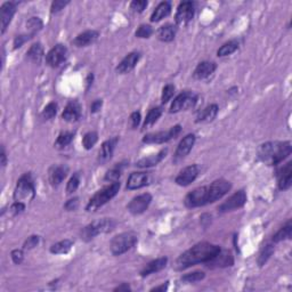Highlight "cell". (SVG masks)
I'll return each instance as SVG.
<instances>
[{
  "mask_svg": "<svg viewBox=\"0 0 292 292\" xmlns=\"http://www.w3.org/2000/svg\"><path fill=\"white\" fill-rule=\"evenodd\" d=\"M70 4L69 0H55V2L52 3V6H51V13L52 14H57L60 13L62 10H64L65 7H67Z\"/></svg>",
  "mask_w": 292,
  "mask_h": 292,
  "instance_id": "cell-49",
  "label": "cell"
},
{
  "mask_svg": "<svg viewBox=\"0 0 292 292\" xmlns=\"http://www.w3.org/2000/svg\"><path fill=\"white\" fill-rule=\"evenodd\" d=\"M273 253H274V246L272 244H266L264 248L261 249V251L258 256V265L260 267L264 266L266 262L268 261V259Z\"/></svg>",
  "mask_w": 292,
  "mask_h": 292,
  "instance_id": "cell-42",
  "label": "cell"
},
{
  "mask_svg": "<svg viewBox=\"0 0 292 292\" xmlns=\"http://www.w3.org/2000/svg\"><path fill=\"white\" fill-rule=\"evenodd\" d=\"M0 164H2L3 168H5L7 164V154L4 146H2V152H0Z\"/></svg>",
  "mask_w": 292,
  "mask_h": 292,
  "instance_id": "cell-56",
  "label": "cell"
},
{
  "mask_svg": "<svg viewBox=\"0 0 292 292\" xmlns=\"http://www.w3.org/2000/svg\"><path fill=\"white\" fill-rule=\"evenodd\" d=\"M291 235H292V224H291V220L289 219L276 233L274 234L272 237V241L274 242V243H278V242H281V241L290 240Z\"/></svg>",
  "mask_w": 292,
  "mask_h": 292,
  "instance_id": "cell-33",
  "label": "cell"
},
{
  "mask_svg": "<svg viewBox=\"0 0 292 292\" xmlns=\"http://www.w3.org/2000/svg\"><path fill=\"white\" fill-rule=\"evenodd\" d=\"M232 190L231 182L226 179H216L208 185V201L209 204L215 203L216 201L223 199L227 193Z\"/></svg>",
  "mask_w": 292,
  "mask_h": 292,
  "instance_id": "cell-9",
  "label": "cell"
},
{
  "mask_svg": "<svg viewBox=\"0 0 292 292\" xmlns=\"http://www.w3.org/2000/svg\"><path fill=\"white\" fill-rule=\"evenodd\" d=\"M171 13V4L170 2H162L160 3L158 6L155 7L153 13L151 15V22L156 23L163 20L164 18H168Z\"/></svg>",
  "mask_w": 292,
  "mask_h": 292,
  "instance_id": "cell-31",
  "label": "cell"
},
{
  "mask_svg": "<svg viewBox=\"0 0 292 292\" xmlns=\"http://www.w3.org/2000/svg\"><path fill=\"white\" fill-rule=\"evenodd\" d=\"M120 187H121V183H120V180H118V182L111 183L110 185H108V186L103 187L102 190L97 191L95 194L93 195V197H90L87 205H86V210H87L88 212L95 211L98 208L103 207V205L108 203L110 200H112L113 197L118 194Z\"/></svg>",
  "mask_w": 292,
  "mask_h": 292,
  "instance_id": "cell-4",
  "label": "cell"
},
{
  "mask_svg": "<svg viewBox=\"0 0 292 292\" xmlns=\"http://www.w3.org/2000/svg\"><path fill=\"white\" fill-rule=\"evenodd\" d=\"M168 264V258L167 257H160L156 258L154 260L150 261L144 268L141 270V276L146 277L151 274L158 273L160 270H162L163 268H166V266Z\"/></svg>",
  "mask_w": 292,
  "mask_h": 292,
  "instance_id": "cell-28",
  "label": "cell"
},
{
  "mask_svg": "<svg viewBox=\"0 0 292 292\" xmlns=\"http://www.w3.org/2000/svg\"><path fill=\"white\" fill-rule=\"evenodd\" d=\"M16 6L18 4L13 2L4 3L0 8V21H2V34L4 35L7 30L8 26H10L12 20H13L14 15L16 13Z\"/></svg>",
  "mask_w": 292,
  "mask_h": 292,
  "instance_id": "cell-22",
  "label": "cell"
},
{
  "mask_svg": "<svg viewBox=\"0 0 292 292\" xmlns=\"http://www.w3.org/2000/svg\"><path fill=\"white\" fill-rule=\"evenodd\" d=\"M81 118V106L78 101L69 102L62 113V119L64 121L73 123L77 122Z\"/></svg>",
  "mask_w": 292,
  "mask_h": 292,
  "instance_id": "cell-26",
  "label": "cell"
},
{
  "mask_svg": "<svg viewBox=\"0 0 292 292\" xmlns=\"http://www.w3.org/2000/svg\"><path fill=\"white\" fill-rule=\"evenodd\" d=\"M221 248L217 244L209 243V242H200V243L186 250L176 259L175 269L184 270L190 268L197 264H205L219 252Z\"/></svg>",
  "mask_w": 292,
  "mask_h": 292,
  "instance_id": "cell-1",
  "label": "cell"
},
{
  "mask_svg": "<svg viewBox=\"0 0 292 292\" xmlns=\"http://www.w3.org/2000/svg\"><path fill=\"white\" fill-rule=\"evenodd\" d=\"M185 207L188 209L203 207V205L209 204L208 201V185L207 186L196 187L191 191L184 199Z\"/></svg>",
  "mask_w": 292,
  "mask_h": 292,
  "instance_id": "cell-10",
  "label": "cell"
},
{
  "mask_svg": "<svg viewBox=\"0 0 292 292\" xmlns=\"http://www.w3.org/2000/svg\"><path fill=\"white\" fill-rule=\"evenodd\" d=\"M205 266L208 268H225V267H231L234 265V257L231 251L228 250H220L211 260L205 262Z\"/></svg>",
  "mask_w": 292,
  "mask_h": 292,
  "instance_id": "cell-15",
  "label": "cell"
},
{
  "mask_svg": "<svg viewBox=\"0 0 292 292\" xmlns=\"http://www.w3.org/2000/svg\"><path fill=\"white\" fill-rule=\"evenodd\" d=\"M80 185V172H76L73 174L71 178L69 179L68 185H67V193L68 194H73L79 187Z\"/></svg>",
  "mask_w": 292,
  "mask_h": 292,
  "instance_id": "cell-45",
  "label": "cell"
},
{
  "mask_svg": "<svg viewBox=\"0 0 292 292\" xmlns=\"http://www.w3.org/2000/svg\"><path fill=\"white\" fill-rule=\"evenodd\" d=\"M195 14V4L193 2H183L177 7L175 15L176 26H186L191 22Z\"/></svg>",
  "mask_w": 292,
  "mask_h": 292,
  "instance_id": "cell-13",
  "label": "cell"
},
{
  "mask_svg": "<svg viewBox=\"0 0 292 292\" xmlns=\"http://www.w3.org/2000/svg\"><path fill=\"white\" fill-rule=\"evenodd\" d=\"M142 121V116H141V112L139 111H135L130 114L129 117V122H130V127L133 129H136L137 127L139 126V123Z\"/></svg>",
  "mask_w": 292,
  "mask_h": 292,
  "instance_id": "cell-53",
  "label": "cell"
},
{
  "mask_svg": "<svg viewBox=\"0 0 292 292\" xmlns=\"http://www.w3.org/2000/svg\"><path fill=\"white\" fill-rule=\"evenodd\" d=\"M138 242L137 234L135 232H125L114 236L111 240L110 250L113 256H121L134 248Z\"/></svg>",
  "mask_w": 292,
  "mask_h": 292,
  "instance_id": "cell-6",
  "label": "cell"
},
{
  "mask_svg": "<svg viewBox=\"0 0 292 292\" xmlns=\"http://www.w3.org/2000/svg\"><path fill=\"white\" fill-rule=\"evenodd\" d=\"M197 103V95L195 93L186 90L177 95L170 106V113H178L180 111H187L194 108Z\"/></svg>",
  "mask_w": 292,
  "mask_h": 292,
  "instance_id": "cell-8",
  "label": "cell"
},
{
  "mask_svg": "<svg viewBox=\"0 0 292 292\" xmlns=\"http://www.w3.org/2000/svg\"><path fill=\"white\" fill-rule=\"evenodd\" d=\"M26 210V203L24 202H19V201H15V202L11 205L10 211L13 216H19Z\"/></svg>",
  "mask_w": 292,
  "mask_h": 292,
  "instance_id": "cell-51",
  "label": "cell"
},
{
  "mask_svg": "<svg viewBox=\"0 0 292 292\" xmlns=\"http://www.w3.org/2000/svg\"><path fill=\"white\" fill-rule=\"evenodd\" d=\"M218 111H219V108H218L217 104H210L208 105L207 108H204L202 111H200L199 114L196 116L195 122L196 123H208L215 120V118L217 117Z\"/></svg>",
  "mask_w": 292,
  "mask_h": 292,
  "instance_id": "cell-30",
  "label": "cell"
},
{
  "mask_svg": "<svg viewBox=\"0 0 292 292\" xmlns=\"http://www.w3.org/2000/svg\"><path fill=\"white\" fill-rule=\"evenodd\" d=\"M238 48H240V41L237 39H232L227 41V43H225L223 46H220V48L217 51V56L218 57L229 56L234 54Z\"/></svg>",
  "mask_w": 292,
  "mask_h": 292,
  "instance_id": "cell-34",
  "label": "cell"
},
{
  "mask_svg": "<svg viewBox=\"0 0 292 292\" xmlns=\"http://www.w3.org/2000/svg\"><path fill=\"white\" fill-rule=\"evenodd\" d=\"M162 114V108L161 106H155V108H152L149 113H147V116L145 118V120H144L143 123V129H149L151 128L152 126L154 125V123L159 120V118L161 117Z\"/></svg>",
  "mask_w": 292,
  "mask_h": 292,
  "instance_id": "cell-37",
  "label": "cell"
},
{
  "mask_svg": "<svg viewBox=\"0 0 292 292\" xmlns=\"http://www.w3.org/2000/svg\"><path fill=\"white\" fill-rule=\"evenodd\" d=\"M78 205H79V197H72V199H70L65 202L64 209L67 211H75L77 210Z\"/></svg>",
  "mask_w": 292,
  "mask_h": 292,
  "instance_id": "cell-54",
  "label": "cell"
},
{
  "mask_svg": "<svg viewBox=\"0 0 292 292\" xmlns=\"http://www.w3.org/2000/svg\"><path fill=\"white\" fill-rule=\"evenodd\" d=\"M57 111H59V105H57V103L55 102L48 103V104L44 108L43 112H41V118L46 121L52 120L53 118L56 117Z\"/></svg>",
  "mask_w": 292,
  "mask_h": 292,
  "instance_id": "cell-40",
  "label": "cell"
},
{
  "mask_svg": "<svg viewBox=\"0 0 292 292\" xmlns=\"http://www.w3.org/2000/svg\"><path fill=\"white\" fill-rule=\"evenodd\" d=\"M113 291H116V292H121V291H125V292H128V291H131V287L130 285L128 284V283H122V284H120L119 286L117 287H114Z\"/></svg>",
  "mask_w": 292,
  "mask_h": 292,
  "instance_id": "cell-57",
  "label": "cell"
},
{
  "mask_svg": "<svg viewBox=\"0 0 292 292\" xmlns=\"http://www.w3.org/2000/svg\"><path fill=\"white\" fill-rule=\"evenodd\" d=\"M75 136H76L75 131H62L59 135V137L56 138L54 147L57 150L65 149V147L69 146L70 144L72 143L73 139H75Z\"/></svg>",
  "mask_w": 292,
  "mask_h": 292,
  "instance_id": "cell-35",
  "label": "cell"
},
{
  "mask_svg": "<svg viewBox=\"0 0 292 292\" xmlns=\"http://www.w3.org/2000/svg\"><path fill=\"white\" fill-rule=\"evenodd\" d=\"M11 257H12V260H13L15 265H21L24 260L23 250H21V249L13 250V251L11 252Z\"/></svg>",
  "mask_w": 292,
  "mask_h": 292,
  "instance_id": "cell-52",
  "label": "cell"
},
{
  "mask_svg": "<svg viewBox=\"0 0 292 292\" xmlns=\"http://www.w3.org/2000/svg\"><path fill=\"white\" fill-rule=\"evenodd\" d=\"M147 5H149V3H147L146 0H134V2L130 3L129 7H130V10L134 12V13L141 14L146 10Z\"/></svg>",
  "mask_w": 292,
  "mask_h": 292,
  "instance_id": "cell-47",
  "label": "cell"
},
{
  "mask_svg": "<svg viewBox=\"0 0 292 292\" xmlns=\"http://www.w3.org/2000/svg\"><path fill=\"white\" fill-rule=\"evenodd\" d=\"M152 35H153V29L149 24H142L135 32V36L141 39H149Z\"/></svg>",
  "mask_w": 292,
  "mask_h": 292,
  "instance_id": "cell-46",
  "label": "cell"
},
{
  "mask_svg": "<svg viewBox=\"0 0 292 292\" xmlns=\"http://www.w3.org/2000/svg\"><path fill=\"white\" fill-rule=\"evenodd\" d=\"M116 225L117 223L113 218H102V219L93 221V223L88 224L81 229V240L86 242L92 241L93 238L101 235V234L112 232L114 227H116Z\"/></svg>",
  "mask_w": 292,
  "mask_h": 292,
  "instance_id": "cell-3",
  "label": "cell"
},
{
  "mask_svg": "<svg viewBox=\"0 0 292 292\" xmlns=\"http://www.w3.org/2000/svg\"><path fill=\"white\" fill-rule=\"evenodd\" d=\"M93 80H94V75L93 73H90V75H88L87 77V80H86V82H87V89L90 87V85L93 84Z\"/></svg>",
  "mask_w": 292,
  "mask_h": 292,
  "instance_id": "cell-59",
  "label": "cell"
},
{
  "mask_svg": "<svg viewBox=\"0 0 292 292\" xmlns=\"http://www.w3.org/2000/svg\"><path fill=\"white\" fill-rule=\"evenodd\" d=\"M195 141H196V137L194 134L186 135V136H185L182 141L179 142L178 146H177L175 154H174V162H178L180 161V160L186 158L188 153L192 151L193 146H194Z\"/></svg>",
  "mask_w": 292,
  "mask_h": 292,
  "instance_id": "cell-17",
  "label": "cell"
},
{
  "mask_svg": "<svg viewBox=\"0 0 292 292\" xmlns=\"http://www.w3.org/2000/svg\"><path fill=\"white\" fill-rule=\"evenodd\" d=\"M278 190L286 191L292 185V161H289L284 166L278 168L276 171Z\"/></svg>",
  "mask_w": 292,
  "mask_h": 292,
  "instance_id": "cell-21",
  "label": "cell"
},
{
  "mask_svg": "<svg viewBox=\"0 0 292 292\" xmlns=\"http://www.w3.org/2000/svg\"><path fill=\"white\" fill-rule=\"evenodd\" d=\"M103 108V100H95L92 104H90V113L92 114H95L97 112H100L101 109Z\"/></svg>",
  "mask_w": 292,
  "mask_h": 292,
  "instance_id": "cell-55",
  "label": "cell"
},
{
  "mask_svg": "<svg viewBox=\"0 0 292 292\" xmlns=\"http://www.w3.org/2000/svg\"><path fill=\"white\" fill-rule=\"evenodd\" d=\"M30 39H32V37L31 36H29L28 34L27 35H20V36H16L15 37V39L13 41V48L15 49H19L23 46L24 44L27 43V41H29Z\"/></svg>",
  "mask_w": 292,
  "mask_h": 292,
  "instance_id": "cell-50",
  "label": "cell"
},
{
  "mask_svg": "<svg viewBox=\"0 0 292 292\" xmlns=\"http://www.w3.org/2000/svg\"><path fill=\"white\" fill-rule=\"evenodd\" d=\"M152 202V195L150 193H143L141 195L135 196L133 200L130 201L127 205V209L131 213V215L137 216L142 215V213L145 212L147 210V208L150 207V204Z\"/></svg>",
  "mask_w": 292,
  "mask_h": 292,
  "instance_id": "cell-14",
  "label": "cell"
},
{
  "mask_svg": "<svg viewBox=\"0 0 292 292\" xmlns=\"http://www.w3.org/2000/svg\"><path fill=\"white\" fill-rule=\"evenodd\" d=\"M142 54L139 52H131L129 54H127L123 60L118 64L117 67V72L119 75H127L133 71V70L136 68V65L138 64L139 60H141Z\"/></svg>",
  "mask_w": 292,
  "mask_h": 292,
  "instance_id": "cell-20",
  "label": "cell"
},
{
  "mask_svg": "<svg viewBox=\"0 0 292 292\" xmlns=\"http://www.w3.org/2000/svg\"><path fill=\"white\" fill-rule=\"evenodd\" d=\"M182 131V126L176 125L166 131H156V133L146 134L143 137L144 144H164L175 139Z\"/></svg>",
  "mask_w": 292,
  "mask_h": 292,
  "instance_id": "cell-7",
  "label": "cell"
},
{
  "mask_svg": "<svg viewBox=\"0 0 292 292\" xmlns=\"http://www.w3.org/2000/svg\"><path fill=\"white\" fill-rule=\"evenodd\" d=\"M98 37H100V32L96 30H86L81 34L78 35L75 39L72 40V45L78 48L88 47L90 45L95 44Z\"/></svg>",
  "mask_w": 292,
  "mask_h": 292,
  "instance_id": "cell-24",
  "label": "cell"
},
{
  "mask_svg": "<svg viewBox=\"0 0 292 292\" xmlns=\"http://www.w3.org/2000/svg\"><path fill=\"white\" fill-rule=\"evenodd\" d=\"M291 142H266L258 147L257 155L261 162L267 166H277L291 154Z\"/></svg>",
  "mask_w": 292,
  "mask_h": 292,
  "instance_id": "cell-2",
  "label": "cell"
},
{
  "mask_svg": "<svg viewBox=\"0 0 292 292\" xmlns=\"http://www.w3.org/2000/svg\"><path fill=\"white\" fill-rule=\"evenodd\" d=\"M175 92H176V87L174 85L168 84V85L164 86V87L162 88V94H161L162 104H167V103L169 102L172 97H174Z\"/></svg>",
  "mask_w": 292,
  "mask_h": 292,
  "instance_id": "cell-44",
  "label": "cell"
},
{
  "mask_svg": "<svg viewBox=\"0 0 292 292\" xmlns=\"http://www.w3.org/2000/svg\"><path fill=\"white\" fill-rule=\"evenodd\" d=\"M69 174L68 164H53L48 169V182L53 187H57L63 183Z\"/></svg>",
  "mask_w": 292,
  "mask_h": 292,
  "instance_id": "cell-16",
  "label": "cell"
},
{
  "mask_svg": "<svg viewBox=\"0 0 292 292\" xmlns=\"http://www.w3.org/2000/svg\"><path fill=\"white\" fill-rule=\"evenodd\" d=\"M119 143V137H112L108 139V141H105L104 143L102 144L100 152H98V162L100 163H106L109 162L111 159H112L114 151H116V147Z\"/></svg>",
  "mask_w": 292,
  "mask_h": 292,
  "instance_id": "cell-23",
  "label": "cell"
},
{
  "mask_svg": "<svg viewBox=\"0 0 292 292\" xmlns=\"http://www.w3.org/2000/svg\"><path fill=\"white\" fill-rule=\"evenodd\" d=\"M168 286H169V282H166L161 285L155 286V287H153V289H151V292H164V291L168 290Z\"/></svg>",
  "mask_w": 292,
  "mask_h": 292,
  "instance_id": "cell-58",
  "label": "cell"
},
{
  "mask_svg": "<svg viewBox=\"0 0 292 292\" xmlns=\"http://www.w3.org/2000/svg\"><path fill=\"white\" fill-rule=\"evenodd\" d=\"M217 64L215 62L211 61H203L200 62L199 64L196 65V68L193 72V78L196 80H204L207 78L213 75V72L216 71Z\"/></svg>",
  "mask_w": 292,
  "mask_h": 292,
  "instance_id": "cell-25",
  "label": "cell"
},
{
  "mask_svg": "<svg viewBox=\"0 0 292 292\" xmlns=\"http://www.w3.org/2000/svg\"><path fill=\"white\" fill-rule=\"evenodd\" d=\"M205 277L204 272H201V270H196V272L193 273H188L185 274L180 278V281L184 283H195V282H200Z\"/></svg>",
  "mask_w": 292,
  "mask_h": 292,
  "instance_id": "cell-43",
  "label": "cell"
},
{
  "mask_svg": "<svg viewBox=\"0 0 292 292\" xmlns=\"http://www.w3.org/2000/svg\"><path fill=\"white\" fill-rule=\"evenodd\" d=\"M40 236L39 235H31L29 236L23 243V250H32L39 244Z\"/></svg>",
  "mask_w": 292,
  "mask_h": 292,
  "instance_id": "cell-48",
  "label": "cell"
},
{
  "mask_svg": "<svg viewBox=\"0 0 292 292\" xmlns=\"http://www.w3.org/2000/svg\"><path fill=\"white\" fill-rule=\"evenodd\" d=\"M177 31H178V28H177L176 24L167 23L161 28H159V30L156 31V38L162 43H171L175 39Z\"/></svg>",
  "mask_w": 292,
  "mask_h": 292,
  "instance_id": "cell-29",
  "label": "cell"
},
{
  "mask_svg": "<svg viewBox=\"0 0 292 292\" xmlns=\"http://www.w3.org/2000/svg\"><path fill=\"white\" fill-rule=\"evenodd\" d=\"M43 28H44V23L40 18H36V16H34V18L28 20V22H27V30L29 31L28 35L31 36L32 38H34V37L38 34L39 31H41V29Z\"/></svg>",
  "mask_w": 292,
  "mask_h": 292,
  "instance_id": "cell-39",
  "label": "cell"
},
{
  "mask_svg": "<svg viewBox=\"0 0 292 292\" xmlns=\"http://www.w3.org/2000/svg\"><path fill=\"white\" fill-rule=\"evenodd\" d=\"M167 153H168L167 149L161 150L160 152H158V153L151 154L149 156H146V158L138 160L135 166H136L137 168H141V169H146V168L155 167V166H158V164L161 162L164 158H166Z\"/></svg>",
  "mask_w": 292,
  "mask_h": 292,
  "instance_id": "cell-27",
  "label": "cell"
},
{
  "mask_svg": "<svg viewBox=\"0 0 292 292\" xmlns=\"http://www.w3.org/2000/svg\"><path fill=\"white\" fill-rule=\"evenodd\" d=\"M36 196V186L34 178H32L31 172H26L19 178L18 183H16V187L14 190V201H19V202H24L27 201H32Z\"/></svg>",
  "mask_w": 292,
  "mask_h": 292,
  "instance_id": "cell-5",
  "label": "cell"
},
{
  "mask_svg": "<svg viewBox=\"0 0 292 292\" xmlns=\"http://www.w3.org/2000/svg\"><path fill=\"white\" fill-rule=\"evenodd\" d=\"M97 141L98 134L96 131H88V133L85 134L84 138H82V146H84L86 150H92L93 147L96 145Z\"/></svg>",
  "mask_w": 292,
  "mask_h": 292,
  "instance_id": "cell-41",
  "label": "cell"
},
{
  "mask_svg": "<svg viewBox=\"0 0 292 292\" xmlns=\"http://www.w3.org/2000/svg\"><path fill=\"white\" fill-rule=\"evenodd\" d=\"M44 47L40 43H36L31 45L30 48L27 52V60L32 62L35 64H40L44 60Z\"/></svg>",
  "mask_w": 292,
  "mask_h": 292,
  "instance_id": "cell-32",
  "label": "cell"
},
{
  "mask_svg": "<svg viewBox=\"0 0 292 292\" xmlns=\"http://www.w3.org/2000/svg\"><path fill=\"white\" fill-rule=\"evenodd\" d=\"M151 184V175L150 172H131L127 180V188L130 191L139 190V188L145 187Z\"/></svg>",
  "mask_w": 292,
  "mask_h": 292,
  "instance_id": "cell-19",
  "label": "cell"
},
{
  "mask_svg": "<svg viewBox=\"0 0 292 292\" xmlns=\"http://www.w3.org/2000/svg\"><path fill=\"white\" fill-rule=\"evenodd\" d=\"M245 203H246V193L243 190H240L234 193V194H232L227 200H225L223 203L218 205L217 210L219 213L231 212V211L236 210V209L244 207Z\"/></svg>",
  "mask_w": 292,
  "mask_h": 292,
  "instance_id": "cell-11",
  "label": "cell"
},
{
  "mask_svg": "<svg viewBox=\"0 0 292 292\" xmlns=\"http://www.w3.org/2000/svg\"><path fill=\"white\" fill-rule=\"evenodd\" d=\"M199 172H200L199 167H197L196 164H192V166L185 167L184 169L180 170L179 174L177 175L175 183L177 185H179V186L186 187V186H188V185H191L197 178Z\"/></svg>",
  "mask_w": 292,
  "mask_h": 292,
  "instance_id": "cell-18",
  "label": "cell"
},
{
  "mask_svg": "<svg viewBox=\"0 0 292 292\" xmlns=\"http://www.w3.org/2000/svg\"><path fill=\"white\" fill-rule=\"evenodd\" d=\"M126 161L125 162H120V163H117L116 166L113 168H111L110 170H108L105 176H104V180L105 182H110V183H114V182H118L119 179H120V177L123 172V169H125L126 167Z\"/></svg>",
  "mask_w": 292,
  "mask_h": 292,
  "instance_id": "cell-36",
  "label": "cell"
},
{
  "mask_svg": "<svg viewBox=\"0 0 292 292\" xmlns=\"http://www.w3.org/2000/svg\"><path fill=\"white\" fill-rule=\"evenodd\" d=\"M68 56L69 51L67 46L62 44H57L47 53L46 63L53 69L59 68L68 60Z\"/></svg>",
  "mask_w": 292,
  "mask_h": 292,
  "instance_id": "cell-12",
  "label": "cell"
},
{
  "mask_svg": "<svg viewBox=\"0 0 292 292\" xmlns=\"http://www.w3.org/2000/svg\"><path fill=\"white\" fill-rule=\"evenodd\" d=\"M73 242L69 238H65V240H62L57 243L53 244L49 249V251L53 254H67L70 252V250L72 249Z\"/></svg>",
  "mask_w": 292,
  "mask_h": 292,
  "instance_id": "cell-38",
  "label": "cell"
}]
</instances>
